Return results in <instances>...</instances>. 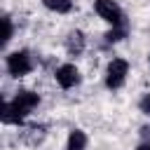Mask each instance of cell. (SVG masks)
<instances>
[{"label":"cell","instance_id":"1","mask_svg":"<svg viewBox=\"0 0 150 150\" xmlns=\"http://www.w3.org/2000/svg\"><path fill=\"white\" fill-rule=\"evenodd\" d=\"M40 105V94L30 89H19L12 101H5L0 108L2 124H21L26 115H30Z\"/></svg>","mask_w":150,"mask_h":150},{"label":"cell","instance_id":"2","mask_svg":"<svg viewBox=\"0 0 150 150\" xmlns=\"http://www.w3.org/2000/svg\"><path fill=\"white\" fill-rule=\"evenodd\" d=\"M5 68H7V75H12V77H26L35 68L33 54L28 49H14L5 59Z\"/></svg>","mask_w":150,"mask_h":150},{"label":"cell","instance_id":"3","mask_svg":"<svg viewBox=\"0 0 150 150\" xmlns=\"http://www.w3.org/2000/svg\"><path fill=\"white\" fill-rule=\"evenodd\" d=\"M127 75H129V61H127V59L115 56V59H110V61H108V66H105L103 82H105V87H108V89H112V91H115V89H122V87H124Z\"/></svg>","mask_w":150,"mask_h":150},{"label":"cell","instance_id":"4","mask_svg":"<svg viewBox=\"0 0 150 150\" xmlns=\"http://www.w3.org/2000/svg\"><path fill=\"white\" fill-rule=\"evenodd\" d=\"M94 9H96V14L110 28H115V26H129L127 23V16H124V9L115 0H94Z\"/></svg>","mask_w":150,"mask_h":150},{"label":"cell","instance_id":"5","mask_svg":"<svg viewBox=\"0 0 150 150\" xmlns=\"http://www.w3.org/2000/svg\"><path fill=\"white\" fill-rule=\"evenodd\" d=\"M54 77H56V84L61 89H75L82 82V73H80V68L75 63H61L54 70Z\"/></svg>","mask_w":150,"mask_h":150},{"label":"cell","instance_id":"6","mask_svg":"<svg viewBox=\"0 0 150 150\" xmlns=\"http://www.w3.org/2000/svg\"><path fill=\"white\" fill-rule=\"evenodd\" d=\"M63 47H66L68 56H82L84 49H87V38H84V33L77 30V28L70 30V33L63 38Z\"/></svg>","mask_w":150,"mask_h":150},{"label":"cell","instance_id":"7","mask_svg":"<svg viewBox=\"0 0 150 150\" xmlns=\"http://www.w3.org/2000/svg\"><path fill=\"white\" fill-rule=\"evenodd\" d=\"M89 145V136L82 129H70L68 138H66V150H87Z\"/></svg>","mask_w":150,"mask_h":150},{"label":"cell","instance_id":"8","mask_svg":"<svg viewBox=\"0 0 150 150\" xmlns=\"http://www.w3.org/2000/svg\"><path fill=\"white\" fill-rule=\"evenodd\" d=\"M42 5L54 14H68L73 9V0H42Z\"/></svg>","mask_w":150,"mask_h":150},{"label":"cell","instance_id":"9","mask_svg":"<svg viewBox=\"0 0 150 150\" xmlns=\"http://www.w3.org/2000/svg\"><path fill=\"white\" fill-rule=\"evenodd\" d=\"M127 35H129V26H115V28H110L103 38H105L108 45H115V42H122Z\"/></svg>","mask_w":150,"mask_h":150},{"label":"cell","instance_id":"10","mask_svg":"<svg viewBox=\"0 0 150 150\" xmlns=\"http://www.w3.org/2000/svg\"><path fill=\"white\" fill-rule=\"evenodd\" d=\"M28 131H30V136H28V143H30V145H35V143H42V141H45V136H47V127H45V124L30 127Z\"/></svg>","mask_w":150,"mask_h":150},{"label":"cell","instance_id":"11","mask_svg":"<svg viewBox=\"0 0 150 150\" xmlns=\"http://www.w3.org/2000/svg\"><path fill=\"white\" fill-rule=\"evenodd\" d=\"M12 33H14V26H12V19L5 14L2 16V45H7L12 40Z\"/></svg>","mask_w":150,"mask_h":150},{"label":"cell","instance_id":"12","mask_svg":"<svg viewBox=\"0 0 150 150\" xmlns=\"http://www.w3.org/2000/svg\"><path fill=\"white\" fill-rule=\"evenodd\" d=\"M138 110H141L145 117H150V91L141 94V98H138Z\"/></svg>","mask_w":150,"mask_h":150},{"label":"cell","instance_id":"13","mask_svg":"<svg viewBox=\"0 0 150 150\" xmlns=\"http://www.w3.org/2000/svg\"><path fill=\"white\" fill-rule=\"evenodd\" d=\"M136 150H150V141H141V143L136 145Z\"/></svg>","mask_w":150,"mask_h":150},{"label":"cell","instance_id":"14","mask_svg":"<svg viewBox=\"0 0 150 150\" xmlns=\"http://www.w3.org/2000/svg\"><path fill=\"white\" fill-rule=\"evenodd\" d=\"M141 134H143V141H150V127H143Z\"/></svg>","mask_w":150,"mask_h":150}]
</instances>
